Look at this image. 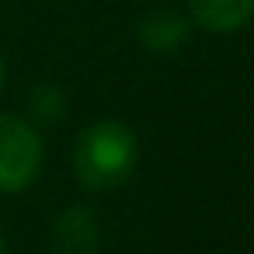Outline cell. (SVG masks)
Instances as JSON below:
<instances>
[{
  "instance_id": "7a4b0ae2",
  "label": "cell",
  "mask_w": 254,
  "mask_h": 254,
  "mask_svg": "<svg viewBox=\"0 0 254 254\" xmlns=\"http://www.w3.org/2000/svg\"><path fill=\"white\" fill-rule=\"evenodd\" d=\"M46 164L42 132L18 112H0V195L32 188Z\"/></svg>"
},
{
  "instance_id": "6da1fadb",
  "label": "cell",
  "mask_w": 254,
  "mask_h": 254,
  "mask_svg": "<svg viewBox=\"0 0 254 254\" xmlns=\"http://www.w3.org/2000/svg\"><path fill=\"white\" fill-rule=\"evenodd\" d=\"M139 164V139L119 119H98L73 143V174L87 191L122 188Z\"/></svg>"
},
{
  "instance_id": "3957f363",
  "label": "cell",
  "mask_w": 254,
  "mask_h": 254,
  "mask_svg": "<svg viewBox=\"0 0 254 254\" xmlns=\"http://www.w3.org/2000/svg\"><path fill=\"white\" fill-rule=\"evenodd\" d=\"M191 18L178 7H153L136 21V39L153 56H174L191 42Z\"/></svg>"
},
{
  "instance_id": "277c9868",
  "label": "cell",
  "mask_w": 254,
  "mask_h": 254,
  "mask_svg": "<svg viewBox=\"0 0 254 254\" xmlns=\"http://www.w3.org/2000/svg\"><path fill=\"white\" fill-rule=\"evenodd\" d=\"M49 244L56 254H98L101 251V219L87 205H66L53 226H49Z\"/></svg>"
},
{
  "instance_id": "8992f818",
  "label": "cell",
  "mask_w": 254,
  "mask_h": 254,
  "mask_svg": "<svg viewBox=\"0 0 254 254\" xmlns=\"http://www.w3.org/2000/svg\"><path fill=\"white\" fill-rule=\"evenodd\" d=\"M66 112H70V98H66V91L60 87V84H53V80H42V84H35L32 91H28V122L35 126V129H42V126H60L63 119H66Z\"/></svg>"
},
{
  "instance_id": "ba28073f",
  "label": "cell",
  "mask_w": 254,
  "mask_h": 254,
  "mask_svg": "<svg viewBox=\"0 0 254 254\" xmlns=\"http://www.w3.org/2000/svg\"><path fill=\"white\" fill-rule=\"evenodd\" d=\"M0 254H11V247H7V237H4V230H0Z\"/></svg>"
},
{
  "instance_id": "52a82bcc",
  "label": "cell",
  "mask_w": 254,
  "mask_h": 254,
  "mask_svg": "<svg viewBox=\"0 0 254 254\" xmlns=\"http://www.w3.org/2000/svg\"><path fill=\"white\" fill-rule=\"evenodd\" d=\"M4 84H7V63H4V56H0V94H4Z\"/></svg>"
},
{
  "instance_id": "5b68a950",
  "label": "cell",
  "mask_w": 254,
  "mask_h": 254,
  "mask_svg": "<svg viewBox=\"0 0 254 254\" xmlns=\"http://www.w3.org/2000/svg\"><path fill=\"white\" fill-rule=\"evenodd\" d=\"M188 18L212 35H233L251 25L254 0H188Z\"/></svg>"
}]
</instances>
